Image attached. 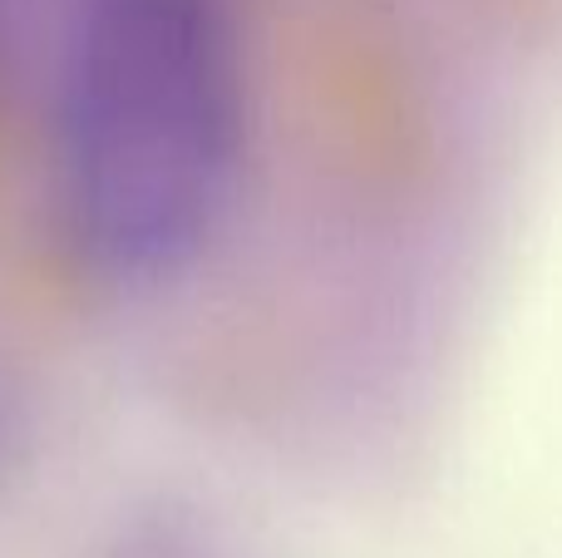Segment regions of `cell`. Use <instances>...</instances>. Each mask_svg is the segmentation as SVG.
<instances>
[{
	"mask_svg": "<svg viewBox=\"0 0 562 558\" xmlns=\"http://www.w3.org/2000/svg\"><path fill=\"white\" fill-rule=\"evenodd\" d=\"M247 69L223 0H85L49 109V213L94 282L158 287L223 233Z\"/></svg>",
	"mask_w": 562,
	"mask_h": 558,
	"instance_id": "obj_1",
	"label": "cell"
}]
</instances>
